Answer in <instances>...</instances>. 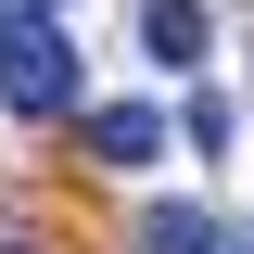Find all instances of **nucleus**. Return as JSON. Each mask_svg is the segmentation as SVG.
<instances>
[{
    "label": "nucleus",
    "instance_id": "1",
    "mask_svg": "<svg viewBox=\"0 0 254 254\" xmlns=\"http://www.w3.org/2000/svg\"><path fill=\"white\" fill-rule=\"evenodd\" d=\"M0 102H13V115H76V51H64V26L26 13V0H0Z\"/></svg>",
    "mask_w": 254,
    "mask_h": 254
},
{
    "label": "nucleus",
    "instance_id": "2",
    "mask_svg": "<svg viewBox=\"0 0 254 254\" xmlns=\"http://www.w3.org/2000/svg\"><path fill=\"white\" fill-rule=\"evenodd\" d=\"M89 165H115V178L165 165V115H153V102H102V115H89Z\"/></svg>",
    "mask_w": 254,
    "mask_h": 254
},
{
    "label": "nucleus",
    "instance_id": "3",
    "mask_svg": "<svg viewBox=\"0 0 254 254\" xmlns=\"http://www.w3.org/2000/svg\"><path fill=\"white\" fill-rule=\"evenodd\" d=\"M140 38H153V64H203V51H216L203 0H153V13H140Z\"/></svg>",
    "mask_w": 254,
    "mask_h": 254
},
{
    "label": "nucleus",
    "instance_id": "4",
    "mask_svg": "<svg viewBox=\"0 0 254 254\" xmlns=\"http://www.w3.org/2000/svg\"><path fill=\"white\" fill-rule=\"evenodd\" d=\"M229 229L203 216V203H153V216H140V254H216Z\"/></svg>",
    "mask_w": 254,
    "mask_h": 254
},
{
    "label": "nucleus",
    "instance_id": "5",
    "mask_svg": "<svg viewBox=\"0 0 254 254\" xmlns=\"http://www.w3.org/2000/svg\"><path fill=\"white\" fill-rule=\"evenodd\" d=\"M26 13H51V0H26Z\"/></svg>",
    "mask_w": 254,
    "mask_h": 254
}]
</instances>
